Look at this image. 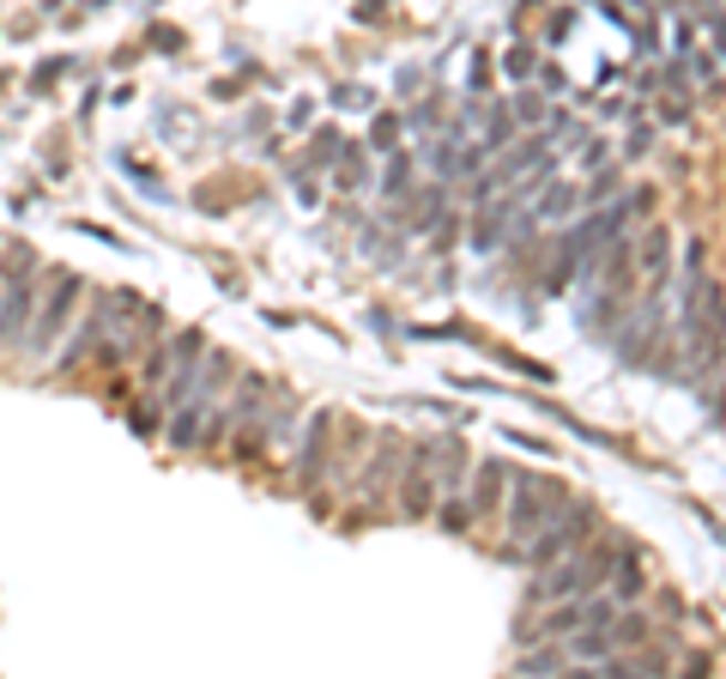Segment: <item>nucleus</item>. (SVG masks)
<instances>
[{
  "label": "nucleus",
  "mask_w": 726,
  "mask_h": 679,
  "mask_svg": "<svg viewBox=\"0 0 726 679\" xmlns=\"http://www.w3.org/2000/svg\"><path fill=\"white\" fill-rule=\"evenodd\" d=\"M340 104H352V110H370V92H357V85H345V92H333Z\"/></svg>",
  "instance_id": "nucleus-27"
},
{
  "label": "nucleus",
  "mask_w": 726,
  "mask_h": 679,
  "mask_svg": "<svg viewBox=\"0 0 726 679\" xmlns=\"http://www.w3.org/2000/svg\"><path fill=\"white\" fill-rule=\"evenodd\" d=\"M431 504H436V480H431V467L412 461V467L400 473V510H406V516H431Z\"/></svg>",
  "instance_id": "nucleus-10"
},
{
  "label": "nucleus",
  "mask_w": 726,
  "mask_h": 679,
  "mask_svg": "<svg viewBox=\"0 0 726 679\" xmlns=\"http://www.w3.org/2000/svg\"><path fill=\"white\" fill-rule=\"evenodd\" d=\"M436 115H443V104H418L406 115V127H436Z\"/></svg>",
  "instance_id": "nucleus-26"
},
{
  "label": "nucleus",
  "mask_w": 726,
  "mask_h": 679,
  "mask_svg": "<svg viewBox=\"0 0 726 679\" xmlns=\"http://www.w3.org/2000/svg\"><path fill=\"white\" fill-rule=\"evenodd\" d=\"M485 85H490V61L478 55V61H473V92H485Z\"/></svg>",
  "instance_id": "nucleus-29"
},
{
  "label": "nucleus",
  "mask_w": 726,
  "mask_h": 679,
  "mask_svg": "<svg viewBox=\"0 0 726 679\" xmlns=\"http://www.w3.org/2000/svg\"><path fill=\"white\" fill-rule=\"evenodd\" d=\"M333 419H340V413H328V407H321V413L309 419L303 455H297V485H303V492H315V485H321V467H328V438H333Z\"/></svg>",
  "instance_id": "nucleus-7"
},
{
  "label": "nucleus",
  "mask_w": 726,
  "mask_h": 679,
  "mask_svg": "<svg viewBox=\"0 0 726 679\" xmlns=\"http://www.w3.org/2000/svg\"><path fill=\"white\" fill-rule=\"evenodd\" d=\"M515 115H521V122H539L544 104H539V97H521V104H515Z\"/></svg>",
  "instance_id": "nucleus-28"
},
{
  "label": "nucleus",
  "mask_w": 726,
  "mask_h": 679,
  "mask_svg": "<svg viewBox=\"0 0 726 679\" xmlns=\"http://www.w3.org/2000/svg\"><path fill=\"white\" fill-rule=\"evenodd\" d=\"M333 164H340V188H345V195H357V188H370V164H363V152L352 146V140L340 146V158H333Z\"/></svg>",
  "instance_id": "nucleus-13"
},
{
  "label": "nucleus",
  "mask_w": 726,
  "mask_h": 679,
  "mask_svg": "<svg viewBox=\"0 0 726 679\" xmlns=\"http://www.w3.org/2000/svg\"><path fill=\"white\" fill-rule=\"evenodd\" d=\"M206 413H212V401L206 394H188V401H176V419H170V450H194L200 443V431H206Z\"/></svg>",
  "instance_id": "nucleus-9"
},
{
  "label": "nucleus",
  "mask_w": 726,
  "mask_h": 679,
  "mask_svg": "<svg viewBox=\"0 0 726 679\" xmlns=\"http://www.w3.org/2000/svg\"><path fill=\"white\" fill-rule=\"evenodd\" d=\"M31 249H7V298H0V346L24 340L31 328V310H37V286H31Z\"/></svg>",
  "instance_id": "nucleus-5"
},
{
  "label": "nucleus",
  "mask_w": 726,
  "mask_h": 679,
  "mask_svg": "<svg viewBox=\"0 0 726 679\" xmlns=\"http://www.w3.org/2000/svg\"><path fill=\"white\" fill-rule=\"evenodd\" d=\"M406 183H412V158L394 152V158H387V176H382V195H406Z\"/></svg>",
  "instance_id": "nucleus-18"
},
{
  "label": "nucleus",
  "mask_w": 726,
  "mask_h": 679,
  "mask_svg": "<svg viewBox=\"0 0 726 679\" xmlns=\"http://www.w3.org/2000/svg\"><path fill=\"white\" fill-rule=\"evenodd\" d=\"M431 516L443 522V534H466V528H473V510H466L460 497H436V504H431Z\"/></svg>",
  "instance_id": "nucleus-16"
},
{
  "label": "nucleus",
  "mask_w": 726,
  "mask_h": 679,
  "mask_svg": "<svg viewBox=\"0 0 726 679\" xmlns=\"http://www.w3.org/2000/svg\"><path fill=\"white\" fill-rule=\"evenodd\" d=\"M412 461H418V467H431V480L443 485V492H460V473L473 467V455H466V443L454 438H431V443H418V450H412Z\"/></svg>",
  "instance_id": "nucleus-6"
},
{
  "label": "nucleus",
  "mask_w": 726,
  "mask_h": 679,
  "mask_svg": "<svg viewBox=\"0 0 726 679\" xmlns=\"http://www.w3.org/2000/svg\"><path fill=\"white\" fill-rule=\"evenodd\" d=\"M605 637H612V649H635V644H647V619L642 613H618Z\"/></svg>",
  "instance_id": "nucleus-14"
},
{
  "label": "nucleus",
  "mask_w": 726,
  "mask_h": 679,
  "mask_svg": "<svg viewBox=\"0 0 726 679\" xmlns=\"http://www.w3.org/2000/svg\"><path fill=\"white\" fill-rule=\"evenodd\" d=\"M600 528V504H588V497H569L563 510H557L551 522H544L539 534H527V546H502V558H515V565H533L544 570L551 558H563V553H575L588 534Z\"/></svg>",
  "instance_id": "nucleus-1"
},
{
  "label": "nucleus",
  "mask_w": 726,
  "mask_h": 679,
  "mask_svg": "<svg viewBox=\"0 0 726 679\" xmlns=\"http://www.w3.org/2000/svg\"><path fill=\"white\" fill-rule=\"evenodd\" d=\"M569 668V649H563V637H544V649L527 644V656H521V673H563Z\"/></svg>",
  "instance_id": "nucleus-12"
},
{
  "label": "nucleus",
  "mask_w": 726,
  "mask_h": 679,
  "mask_svg": "<svg viewBox=\"0 0 726 679\" xmlns=\"http://www.w3.org/2000/svg\"><path fill=\"white\" fill-rule=\"evenodd\" d=\"M502 480H509V467L502 461H478V480H473V516H490L497 510V497H502Z\"/></svg>",
  "instance_id": "nucleus-11"
},
{
  "label": "nucleus",
  "mask_w": 726,
  "mask_h": 679,
  "mask_svg": "<svg viewBox=\"0 0 726 679\" xmlns=\"http://www.w3.org/2000/svg\"><path fill=\"white\" fill-rule=\"evenodd\" d=\"M612 195H618V171H612V164H605V171L593 176L588 188H581V200H588V207H600V200H612Z\"/></svg>",
  "instance_id": "nucleus-20"
},
{
  "label": "nucleus",
  "mask_w": 726,
  "mask_h": 679,
  "mask_svg": "<svg viewBox=\"0 0 726 679\" xmlns=\"http://www.w3.org/2000/svg\"><path fill=\"white\" fill-rule=\"evenodd\" d=\"M533 68H539V61H533V49H509V55H502V73H509V80H527Z\"/></svg>",
  "instance_id": "nucleus-22"
},
{
  "label": "nucleus",
  "mask_w": 726,
  "mask_h": 679,
  "mask_svg": "<svg viewBox=\"0 0 726 679\" xmlns=\"http://www.w3.org/2000/svg\"><path fill=\"white\" fill-rule=\"evenodd\" d=\"M152 49H164V55H176V49H182V31H176V24H158V31H152Z\"/></svg>",
  "instance_id": "nucleus-24"
},
{
  "label": "nucleus",
  "mask_w": 726,
  "mask_h": 679,
  "mask_svg": "<svg viewBox=\"0 0 726 679\" xmlns=\"http://www.w3.org/2000/svg\"><path fill=\"white\" fill-rule=\"evenodd\" d=\"M612 558H618V541H593L588 553H563V565H544V576L533 583V600H569V595H593V588L612 576Z\"/></svg>",
  "instance_id": "nucleus-2"
},
{
  "label": "nucleus",
  "mask_w": 726,
  "mask_h": 679,
  "mask_svg": "<svg viewBox=\"0 0 726 679\" xmlns=\"http://www.w3.org/2000/svg\"><path fill=\"white\" fill-rule=\"evenodd\" d=\"M400 127H406L400 115H375V127H370V146H375V152H394V146H400Z\"/></svg>",
  "instance_id": "nucleus-19"
},
{
  "label": "nucleus",
  "mask_w": 726,
  "mask_h": 679,
  "mask_svg": "<svg viewBox=\"0 0 726 679\" xmlns=\"http://www.w3.org/2000/svg\"><path fill=\"white\" fill-rule=\"evenodd\" d=\"M80 291H85L80 274H68V267H55V274H49V298H43V310H31V328H24L31 352H49V346L61 340V328H68L73 304H80Z\"/></svg>",
  "instance_id": "nucleus-4"
},
{
  "label": "nucleus",
  "mask_w": 726,
  "mask_h": 679,
  "mask_svg": "<svg viewBox=\"0 0 726 679\" xmlns=\"http://www.w3.org/2000/svg\"><path fill=\"white\" fill-rule=\"evenodd\" d=\"M575 207H581V195H575L569 183H557L551 195L539 200V219H563V213H575Z\"/></svg>",
  "instance_id": "nucleus-17"
},
{
  "label": "nucleus",
  "mask_w": 726,
  "mask_h": 679,
  "mask_svg": "<svg viewBox=\"0 0 726 679\" xmlns=\"http://www.w3.org/2000/svg\"><path fill=\"white\" fill-rule=\"evenodd\" d=\"M134 431L139 438H158V407H134Z\"/></svg>",
  "instance_id": "nucleus-25"
},
{
  "label": "nucleus",
  "mask_w": 726,
  "mask_h": 679,
  "mask_svg": "<svg viewBox=\"0 0 726 679\" xmlns=\"http://www.w3.org/2000/svg\"><path fill=\"white\" fill-rule=\"evenodd\" d=\"M696 80H703L708 92H720V61L715 55H696Z\"/></svg>",
  "instance_id": "nucleus-23"
},
{
  "label": "nucleus",
  "mask_w": 726,
  "mask_h": 679,
  "mask_svg": "<svg viewBox=\"0 0 726 679\" xmlns=\"http://www.w3.org/2000/svg\"><path fill=\"white\" fill-rule=\"evenodd\" d=\"M340 146H345V134H340V127H321V134L309 140V171H328V164L340 158Z\"/></svg>",
  "instance_id": "nucleus-15"
},
{
  "label": "nucleus",
  "mask_w": 726,
  "mask_h": 679,
  "mask_svg": "<svg viewBox=\"0 0 726 679\" xmlns=\"http://www.w3.org/2000/svg\"><path fill=\"white\" fill-rule=\"evenodd\" d=\"M68 68H73V61H68V55H55V61H43V68H37V73H31V92H37V97H43V92H49V85H55V80H61V73H68Z\"/></svg>",
  "instance_id": "nucleus-21"
},
{
  "label": "nucleus",
  "mask_w": 726,
  "mask_h": 679,
  "mask_svg": "<svg viewBox=\"0 0 726 679\" xmlns=\"http://www.w3.org/2000/svg\"><path fill=\"white\" fill-rule=\"evenodd\" d=\"M666 267H672V230L647 225L642 237H635V274L647 279V291L666 286Z\"/></svg>",
  "instance_id": "nucleus-8"
},
{
  "label": "nucleus",
  "mask_w": 726,
  "mask_h": 679,
  "mask_svg": "<svg viewBox=\"0 0 726 679\" xmlns=\"http://www.w3.org/2000/svg\"><path fill=\"white\" fill-rule=\"evenodd\" d=\"M502 485H509V541L539 534L544 522L569 504V485L563 480H544V473H515L509 467V480H502Z\"/></svg>",
  "instance_id": "nucleus-3"
}]
</instances>
